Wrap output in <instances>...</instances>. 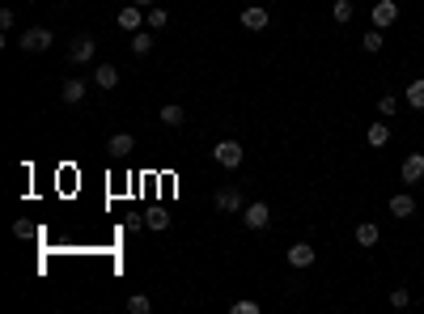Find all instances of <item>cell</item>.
<instances>
[{
	"instance_id": "7a4b0ae2",
	"label": "cell",
	"mask_w": 424,
	"mask_h": 314,
	"mask_svg": "<svg viewBox=\"0 0 424 314\" xmlns=\"http://www.w3.org/2000/svg\"><path fill=\"white\" fill-rule=\"evenodd\" d=\"M21 52H30V56H38V52H47L52 47V30L47 26H30V30H21Z\"/></svg>"
},
{
	"instance_id": "5b68a950",
	"label": "cell",
	"mask_w": 424,
	"mask_h": 314,
	"mask_svg": "<svg viewBox=\"0 0 424 314\" xmlns=\"http://www.w3.org/2000/svg\"><path fill=\"white\" fill-rule=\"evenodd\" d=\"M369 17H373V26H378V30H386V26L399 21V5H394V0H378V5L369 9Z\"/></svg>"
},
{
	"instance_id": "9c48e42d",
	"label": "cell",
	"mask_w": 424,
	"mask_h": 314,
	"mask_svg": "<svg viewBox=\"0 0 424 314\" xmlns=\"http://www.w3.org/2000/svg\"><path fill=\"white\" fill-rule=\"evenodd\" d=\"M242 26H246V30H267V26H271V13H267L263 5H246V9H242Z\"/></svg>"
},
{
	"instance_id": "83f0119b",
	"label": "cell",
	"mask_w": 424,
	"mask_h": 314,
	"mask_svg": "<svg viewBox=\"0 0 424 314\" xmlns=\"http://www.w3.org/2000/svg\"><path fill=\"white\" fill-rule=\"evenodd\" d=\"M13 21H17L13 9H0V30H13Z\"/></svg>"
},
{
	"instance_id": "8992f818",
	"label": "cell",
	"mask_w": 424,
	"mask_h": 314,
	"mask_svg": "<svg viewBox=\"0 0 424 314\" xmlns=\"http://www.w3.org/2000/svg\"><path fill=\"white\" fill-rule=\"evenodd\" d=\"M85 93H89V81H81V77H68V81L60 85V98H64L68 106H81Z\"/></svg>"
},
{
	"instance_id": "4fadbf2b",
	"label": "cell",
	"mask_w": 424,
	"mask_h": 314,
	"mask_svg": "<svg viewBox=\"0 0 424 314\" xmlns=\"http://www.w3.org/2000/svg\"><path fill=\"white\" fill-rule=\"evenodd\" d=\"M132 149H136V140H132V132H115V136L107 140V153H111V157H128Z\"/></svg>"
},
{
	"instance_id": "ba28073f",
	"label": "cell",
	"mask_w": 424,
	"mask_h": 314,
	"mask_svg": "<svg viewBox=\"0 0 424 314\" xmlns=\"http://www.w3.org/2000/svg\"><path fill=\"white\" fill-rule=\"evenodd\" d=\"M212 204H216V212H242V208H246L238 187H221L216 196H212Z\"/></svg>"
},
{
	"instance_id": "ffe728a7",
	"label": "cell",
	"mask_w": 424,
	"mask_h": 314,
	"mask_svg": "<svg viewBox=\"0 0 424 314\" xmlns=\"http://www.w3.org/2000/svg\"><path fill=\"white\" fill-rule=\"evenodd\" d=\"M353 0H335V5H331V21H335V26H348V21H353Z\"/></svg>"
},
{
	"instance_id": "30bf717a",
	"label": "cell",
	"mask_w": 424,
	"mask_h": 314,
	"mask_svg": "<svg viewBox=\"0 0 424 314\" xmlns=\"http://www.w3.org/2000/svg\"><path fill=\"white\" fill-rule=\"evenodd\" d=\"M93 52H98V43L81 34V38H72V47H68V60H72V64H89V60H93Z\"/></svg>"
},
{
	"instance_id": "484cf974",
	"label": "cell",
	"mask_w": 424,
	"mask_h": 314,
	"mask_svg": "<svg viewBox=\"0 0 424 314\" xmlns=\"http://www.w3.org/2000/svg\"><path fill=\"white\" fill-rule=\"evenodd\" d=\"M390 306H394V310L412 306V293H408V289H390Z\"/></svg>"
},
{
	"instance_id": "cb8c5ba5",
	"label": "cell",
	"mask_w": 424,
	"mask_h": 314,
	"mask_svg": "<svg viewBox=\"0 0 424 314\" xmlns=\"http://www.w3.org/2000/svg\"><path fill=\"white\" fill-rule=\"evenodd\" d=\"M128 310H132V314H148V310H153V302H148L144 293H132V298H128Z\"/></svg>"
},
{
	"instance_id": "2e32d148",
	"label": "cell",
	"mask_w": 424,
	"mask_h": 314,
	"mask_svg": "<svg viewBox=\"0 0 424 314\" xmlns=\"http://www.w3.org/2000/svg\"><path fill=\"white\" fill-rule=\"evenodd\" d=\"M93 85H98V89H115V85H119V68H115V64H98V68H93Z\"/></svg>"
},
{
	"instance_id": "277c9868",
	"label": "cell",
	"mask_w": 424,
	"mask_h": 314,
	"mask_svg": "<svg viewBox=\"0 0 424 314\" xmlns=\"http://www.w3.org/2000/svg\"><path fill=\"white\" fill-rule=\"evenodd\" d=\"M284 259H289V268H297V272H302V268H310V263L318 259V251H314L310 243H293V247L284 251Z\"/></svg>"
},
{
	"instance_id": "8fae6325",
	"label": "cell",
	"mask_w": 424,
	"mask_h": 314,
	"mask_svg": "<svg viewBox=\"0 0 424 314\" xmlns=\"http://www.w3.org/2000/svg\"><path fill=\"white\" fill-rule=\"evenodd\" d=\"M390 216H399V221H408V216H416V196H408V191H399V196H390Z\"/></svg>"
},
{
	"instance_id": "6da1fadb",
	"label": "cell",
	"mask_w": 424,
	"mask_h": 314,
	"mask_svg": "<svg viewBox=\"0 0 424 314\" xmlns=\"http://www.w3.org/2000/svg\"><path fill=\"white\" fill-rule=\"evenodd\" d=\"M242 157H246V149H242L238 140H216V144H212V161L225 166V170H238Z\"/></svg>"
},
{
	"instance_id": "7c38bea8",
	"label": "cell",
	"mask_w": 424,
	"mask_h": 314,
	"mask_svg": "<svg viewBox=\"0 0 424 314\" xmlns=\"http://www.w3.org/2000/svg\"><path fill=\"white\" fill-rule=\"evenodd\" d=\"M399 175H403V183H420L424 179V153H408L403 166H399Z\"/></svg>"
},
{
	"instance_id": "3957f363",
	"label": "cell",
	"mask_w": 424,
	"mask_h": 314,
	"mask_svg": "<svg viewBox=\"0 0 424 314\" xmlns=\"http://www.w3.org/2000/svg\"><path fill=\"white\" fill-rule=\"evenodd\" d=\"M242 225H246V229H255V234H259V229H267V225H271V208H267L263 200L246 204V208H242Z\"/></svg>"
},
{
	"instance_id": "ac0fdd59",
	"label": "cell",
	"mask_w": 424,
	"mask_h": 314,
	"mask_svg": "<svg viewBox=\"0 0 424 314\" xmlns=\"http://www.w3.org/2000/svg\"><path fill=\"white\" fill-rule=\"evenodd\" d=\"M153 34H157V30H148V26L136 30V34H132V56H148V52H153Z\"/></svg>"
},
{
	"instance_id": "e0dca14e",
	"label": "cell",
	"mask_w": 424,
	"mask_h": 314,
	"mask_svg": "<svg viewBox=\"0 0 424 314\" xmlns=\"http://www.w3.org/2000/svg\"><path fill=\"white\" fill-rule=\"evenodd\" d=\"M403 102H408L412 111H424V77L408 81V89H403Z\"/></svg>"
},
{
	"instance_id": "7402d4cb",
	"label": "cell",
	"mask_w": 424,
	"mask_h": 314,
	"mask_svg": "<svg viewBox=\"0 0 424 314\" xmlns=\"http://www.w3.org/2000/svg\"><path fill=\"white\" fill-rule=\"evenodd\" d=\"M144 225H148V229H157V234H161V229L170 225V216H166V208H153V212H144Z\"/></svg>"
},
{
	"instance_id": "f1b7e54d",
	"label": "cell",
	"mask_w": 424,
	"mask_h": 314,
	"mask_svg": "<svg viewBox=\"0 0 424 314\" xmlns=\"http://www.w3.org/2000/svg\"><path fill=\"white\" fill-rule=\"evenodd\" d=\"M132 5H140V9H153V5H157V0H132Z\"/></svg>"
},
{
	"instance_id": "4316f807",
	"label": "cell",
	"mask_w": 424,
	"mask_h": 314,
	"mask_svg": "<svg viewBox=\"0 0 424 314\" xmlns=\"http://www.w3.org/2000/svg\"><path fill=\"white\" fill-rule=\"evenodd\" d=\"M378 115H386V119H390V115H399V98H390V93H386V98L378 102Z\"/></svg>"
},
{
	"instance_id": "d6986e66",
	"label": "cell",
	"mask_w": 424,
	"mask_h": 314,
	"mask_svg": "<svg viewBox=\"0 0 424 314\" xmlns=\"http://www.w3.org/2000/svg\"><path fill=\"white\" fill-rule=\"evenodd\" d=\"M183 119H187V111H183L179 102H166V106H161V124H166V128H183Z\"/></svg>"
},
{
	"instance_id": "52a82bcc",
	"label": "cell",
	"mask_w": 424,
	"mask_h": 314,
	"mask_svg": "<svg viewBox=\"0 0 424 314\" xmlns=\"http://www.w3.org/2000/svg\"><path fill=\"white\" fill-rule=\"evenodd\" d=\"M119 30L123 34H136V30H144V9L140 5H128V9H119Z\"/></svg>"
},
{
	"instance_id": "603a6c76",
	"label": "cell",
	"mask_w": 424,
	"mask_h": 314,
	"mask_svg": "<svg viewBox=\"0 0 424 314\" xmlns=\"http://www.w3.org/2000/svg\"><path fill=\"white\" fill-rule=\"evenodd\" d=\"M361 47H365V56H378V52H382V30H369Z\"/></svg>"
},
{
	"instance_id": "9a60e30c",
	"label": "cell",
	"mask_w": 424,
	"mask_h": 314,
	"mask_svg": "<svg viewBox=\"0 0 424 314\" xmlns=\"http://www.w3.org/2000/svg\"><path fill=\"white\" fill-rule=\"evenodd\" d=\"M378 243H382V229L373 225V221H361V225H357V247L373 251V247H378Z\"/></svg>"
},
{
	"instance_id": "5bb4252c",
	"label": "cell",
	"mask_w": 424,
	"mask_h": 314,
	"mask_svg": "<svg viewBox=\"0 0 424 314\" xmlns=\"http://www.w3.org/2000/svg\"><path fill=\"white\" fill-rule=\"evenodd\" d=\"M365 144H369V149H382V144H390V128H386V119H378V124H369V128H365Z\"/></svg>"
},
{
	"instance_id": "d4e9b609",
	"label": "cell",
	"mask_w": 424,
	"mask_h": 314,
	"mask_svg": "<svg viewBox=\"0 0 424 314\" xmlns=\"http://www.w3.org/2000/svg\"><path fill=\"white\" fill-rule=\"evenodd\" d=\"M230 314H259V302L242 298V302H234V306H230Z\"/></svg>"
},
{
	"instance_id": "44dd1931",
	"label": "cell",
	"mask_w": 424,
	"mask_h": 314,
	"mask_svg": "<svg viewBox=\"0 0 424 314\" xmlns=\"http://www.w3.org/2000/svg\"><path fill=\"white\" fill-rule=\"evenodd\" d=\"M166 21H170V13H166L161 5H153V9H144V26H148V30H166Z\"/></svg>"
}]
</instances>
